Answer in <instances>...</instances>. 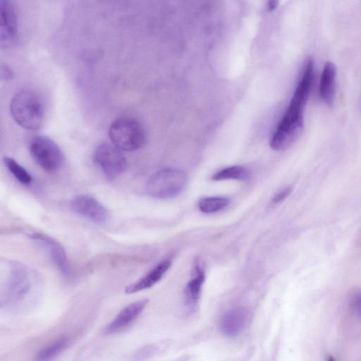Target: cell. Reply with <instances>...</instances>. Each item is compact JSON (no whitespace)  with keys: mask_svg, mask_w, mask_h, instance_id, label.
<instances>
[{"mask_svg":"<svg viewBox=\"0 0 361 361\" xmlns=\"http://www.w3.org/2000/svg\"><path fill=\"white\" fill-rule=\"evenodd\" d=\"M314 76V61L310 57L303 68L290 103L270 139L276 151L289 147L301 134L304 125V109L307 102Z\"/></svg>","mask_w":361,"mask_h":361,"instance_id":"1","label":"cell"},{"mask_svg":"<svg viewBox=\"0 0 361 361\" xmlns=\"http://www.w3.org/2000/svg\"><path fill=\"white\" fill-rule=\"evenodd\" d=\"M10 112L13 120L22 128L35 130L44 119V105L39 94L32 90H23L12 98Z\"/></svg>","mask_w":361,"mask_h":361,"instance_id":"2","label":"cell"},{"mask_svg":"<svg viewBox=\"0 0 361 361\" xmlns=\"http://www.w3.org/2000/svg\"><path fill=\"white\" fill-rule=\"evenodd\" d=\"M188 176L175 168H164L154 173L147 180L145 190L155 199L166 200L180 194L185 188Z\"/></svg>","mask_w":361,"mask_h":361,"instance_id":"3","label":"cell"},{"mask_svg":"<svg viewBox=\"0 0 361 361\" xmlns=\"http://www.w3.org/2000/svg\"><path fill=\"white\" fill-rule=\"evenodd\" d=\"M109 136L114 145L121 151H135L145 143L146 135L142 125L129 117L119 118L110 126Z\"/></svg>","mask_w":361,"mask_h":361,"instance_id":"4","label":"cell"},{"mask_svg":"<svg viewBox=\"0 0 361 361\" xmlns=\"http://www.w3.org/2000/svg\"><path fill=\"white\" fill-rule=\"evenodd\" d=\"M30 154L36 164L44 171H58L63 163V154L58 145L50 138L37 135L29 144Z\"/></svg>","mask_w":361,"mask_h":361,"instance_id":"5","label":"cell"},{"mask_svg":"<svg viewBox=\"0 0 361 361\" xmlns=\"http://www.w3.org/2000/svg\"><path fill=\"white\" fill-rule=\"evenodd\" d=\"M93 161L111 180L121 176L127 168V160L121 150L107 142L101 143L95 148Z\"/></svg>","mask_w":361,"mask_h":361,"instance_id":"6","label":"cell"},{"mask_svg":"<svg viewBox=\"0 0 361 361\" xmlns=\"http://www.w3.org/2000/svg\"><path fill=\"white\" fill-rule=\"evenodd\" d=\"M8 271L6 295L11 301L20 300L27 295L31 288L32 273L27 267L19 262H10Z\"/></svg>","mask_w":361,"mask_h":361,"instance_id":"7","label":"cell"},{"mask_svg":"<svg viewBox=\"0 0 361 361\" xmlns=\"http://www.w3.org/2000/svg\"><path fill=\"white\" fill-rule=\"evenodd\" d=\"M71 207L75 213L95 224L104 223L109 216L105 207L90 195L75 196L71 200Z\"/></svg>","mask_w":361,"mask_h":361,"instance_id":"8","label":"cell"},{"mask_svg":"<svg viewBox=\"0 0 361 361\" xmlns=\"http://www.w3.org/2000/svg\"><path fill=\"white\" fill-rule=\"evenodd\" d=\"M0 41L2 46L12 44L17 37L18 17L16 7L12 1H0Z\"/></svg>","mask_w":361,"mask_h":361,"instance_id":"9","label":"cell"},{"mask_svg":"<svg viewBox=\"0 0 361 361\" xmlns=\"http://www.w3.org/2000/svg\"><path fill=\"white\" fill-rule=\"evenodd\" d=\"M30 237L43 245L59 271L67 276L70 274V266L67 255L61 244L52 237L40 232H33Z\"/></svg>","mask_w":361,"mask_h":361,"instance_id":"10","label":"cell"},{"mask_svg":"<svg viewBox=\"0 0 361 361\" xmlns=\"http://www.w3.org/2000/svg\"><path fill=\"white\" fill-rule=\"evenodd\" d=\"M250 317V310L244 307L228 311L220 322L221 332L229 337L238 336L249 323Z\"/></svg>","mask_w":361,"mask_h":361,"instance_id":"11","label":"cell"},{"mask_svg":"<svg viewBox=\"0 0 361 361\" xmlns=\"http://www.w3.org/2000/svg\"><path fill=\"white\" fill-rule=\"evenodd\" d=\"M147 302V299H143L128 305L106 326L104 330L105 333L107 334H114L127 327L139 317Z\"/></svg>","mask_w":361,"mask_h":361,"instance_id":"12","label":"cell"},{"mask_svg":"<svg viewBox=\"0 0 361 361\" xmlns=\"http://www.w3.org/2000/svg\"><path fill=\"white\" fill-rule=\"evenodd\" d=\"M171 263V258L162 260L142 277L128 285L126 288L125 292L132 294L152 287L162 279L169 269Z\"/></svg>","mask_w":361,"mask_h":361,"instance_id":"13","label":"cell"},{"mask_svg":"<svg viewBox=\"0 0 361 361\" xmlns=\"http://www.w3.org/2000/svg\"><path fill=\"white\" fill-rule=\"evenodd\" d=\"M336 67L331 61L324 64L319 82V96L327 105L331 106L336 93Z\"/></svg>","mask_w":361,"mask_h":361,"instance_id":"14","label":"cell"},{"mask_svg":"<svg viewBox=\"0 0 361 361\" xmlns=\"http://www.w3.org/2000/svg\"><path fill=\"white\" fill-rule=\"evenodd\" d=\"M205 279V273L199 261H196L193 268L192 279L184 289V300L186 305L194 307L197 305Z\"/></svg>","mask_w":361,"mask_h":361,"instance_id":"15","label":"cell"},{"mask_svg":"<svg viewBox=\"0 0 361 361\" xmlns=\"http://www.w3.org/2000/svg\"><path fill=\"white\" fill-rule=\"evenodd\" d=\"M69 343V338L66 336L58 338L50 344L41 349L35 356V361H51L64 349Z\"/></svg>","mask_w":361,"mask_h":361,"instance_id":"16","label":"cell"},{"mask_svg":"<svg viewBox=\"0 0 361 361\" xmlns=\"http://www.w3.org/2000/svg\"><path fill=\"white\" fill-rule=\"evenodd\" d=\"M250 177L249 170L242 166H231L216 172L212 176L213 180H245Z\"/></svg>","mask_w":361,"mask_h":361,"instance_id":"17","label":"cell"},{"mask_svg":"<svg viewBox=\"0 0 361 361\" xmlns=\"http://www.w3.org/2000/svg\"><path fill=\"white\" fill-rule=\"evenodd\" d=\"M229 202V200L225 197H207L199 201L198 207L202 213L212 214L224 209Z\"/></svg>","mask_w":361,"mask_h":361,"instance_id":"18","label":"cell"},{"mask_svg":"<svg viewBox=\"0 0 361 361\" xmlns=\"http://www.w3.org/2000/svg\"><path fill=\"white\" fill-rule=\"evenodd\" d=\"M4 162L15 178L21 184L27 185L32 182V176L30 173L16 160L11 157H6Z\"/></svg>","mask_w":361,"mask_h":361,"instance_id":"19","label":"cell"},{"mask_svg":"<svg viewBox=\"0 0 361 361\" xmlns=\"http://www.w3.org/2000/svg\"><path fill=\"white\" fill-rule=\"evenodd\" d=\"M349 304L352 310L361 317V289H356L350 293Z\"/></svg>","mask_w":361,"mask_h":361,"instance_id":"20","label":"cell"},{"mask_svg":"<svg viewBox=\"0 0 361 361\" xmlns=\"http://www.w3.org/2000/svg\"><path fill=\"white\" fill-rule=\"evenodd\" d=\"M293 188L287 186L276 192L273 197L271 202L274 204H278L283 201L292 192Z\"/></svg>","mask_w":361,"mask_h":361,"instance_id":"21","label":"cell"},{"mask_svg":"<svg viewBox=\"0 0 361 361\" xmlns=\"http://www.w3.org/2000/svg\"><path fill=\"white\" fill-rule=\"evenodd\" d=\"M1 78L3 80H9L13 77L12 70L6 64L1 65Z\"/></svg>","mask_w":361,"mask_h":361,"instance_id":"22","label":"cell"},{"mask_svg":"<svg viewBox=\"0 0 361 361\" xmlns=\"http://www.w3.org/2000/svg\"><path fill=\"white\" fill-rule=\"evenodd\" d=\"M279 1H269L267 2V9L269 12L274 11L278 6Z\"/></svg>","mask_w":361,"mask_h":361,"instance_id":"23","label":"cell"},{"mask_svg":"<svg viewBox=\"0 0 361 361\" xmlns=\"http://www.w3.org/2000/svg\"><path fill=\"white\" fill-rule=\"evenodd\" d=\"M326 361H336L334 357L331 355H329L327 357H326Z\"/></svg>","mask_w":361,"mask_h":361,"instance_id":"24","label":"cell"}]
</instances>
